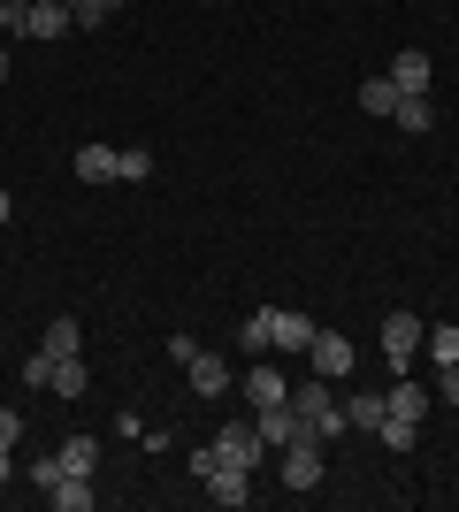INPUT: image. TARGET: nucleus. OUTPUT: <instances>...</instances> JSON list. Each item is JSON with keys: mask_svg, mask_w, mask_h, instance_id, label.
Wrapping results in <instances>:
<instances>
[{"mask_svg": "<svg viewBox=\"0 0 459 512\" xmlns=\"http://www.w3.org/2000/svg\"><path fill=\"white\" fill-rule=\"evenodd\" d=\"M437 390H444V398L459 406V360H452V367H437Z\"/></svg>", "mask_w": 459, "mask_h": 512, "instance_id": "cd10ccee", "label": "nucleus"}, {"mask_svg": "<svg viewBox=\"0 0 459 512\" xmlns=\"http://www.w3.org/2000/svg\"><path fill=\"white\" fill-rule=\"evenodd\" d=\"M291 398V375L284 367H245V406L261 413V406H284Z\"/></svg>", "mask_w": 459, "mask_h": 512, "instance_id": "1a4fd4ad", "label": "nucleus"}, {"mask_svg": "<svg viewBox=\"0 0 459 512\" xmlns=\"http://www.w3.org/2000/svg\"><path fill=\"white\" fill-rule=\"evenodd\" d=\"M46 360H77L85 352V329H77V314H54L46 321V344H39Z\"/></svg>", "mask_w": 459, "mask_h": 512, "instance_id": "ddd939ff", "label": "nucleus"}, {"mask_svg": "<svg viewBox=\"0 0 459 512\" xmlns=\"http://www.w3.org/2000/svg\"><path fill=\"white\" fill-rule=\"evenodd\" d=\"M383 77H391L398 92H429V77H437V69H429V54H421V46H406V54H391V69H383Z\"/></svg>", "mask_w": 459, "mask_h": 512, "instance_id": "9b49d317", "label": "nucleus"}, {"mask_svg": "<svg viewBox=\"0 0 459 512\" xmlns=\"http://www.w3.org/2000/svg\"><path fill=\"white\" fill-rule=\"evenodd\" d=\"M215 451H222V459H238V467H261V459H268V444H261V428H253V421L215 428Z\"/></svg>", "mask_w": 459, "mask_h": 512, "instance_id": "0eeeda50", "label": "nucleus"}, {"mask_svg": "<svg viewBox=\"0 0 459 512\" xmlns=\"http://www.w3.org/2000/svg\"><path fill=\"white\" fill-rule=\"evenodd\" d=\"M360 107H368V115H391V107H398V85H391V77H368V85H360Z\"/></svg>", "mask_w": 459, "mask_h": 512, "instance_id": "b1692460", "label": "nucleus"}, {"mask_svg": "<svg viewBox=\"0 0 459 512\" xmlns=\"http://www.w3.org/2000/svg\"><path fill=\"white\" fill-rule=\"evenodd\" d=\"M391 123H398V130H414V138H421V130H437V100H429V92H398Z\"/></svg>", "mask_w": 459, "mask_h": 512, "instance_id": "2eb2a0df", "label": "nucleus"}, {"mask_svg": "<svg viewBox=\"0 0 459 512\" xmlns=\"http://www.w3.org/2000/svg\"><path fill=\"white\" fill-rule=\"evenodd\" d=\"M16 436H23V413H16V406H0V451H16Z\"/></svg>", "mask_w": 459, "mask_h": 512, "instance_id": "bb28decb", "label": "nucleus"}, {"mask_svg": "<svg viewBox=\"0 0 459 512\" xmlns=\"http://www.w3.org/2000/svg\"><path fill=\"white\" fill-rule=\"evenodd\" d=\"M268 344H276V306H253V314L238 321V352H245V360H261Z\"/></svg>", "mask_w": 459, "mask_h": 512, "instance_id": "f8f14e48", "label": "nucleus"}, {"mask_svg": "<svg viewBox=\"0 0 459 512\" xmlns=\"http://www.w3.org/2000/svg\"><path fill=\"white\" fill-rule=\"evenodd\" d=\"M8 214H16V192H8V184H0V222H8Z\"/></svg>", "mask_w": 459, "mask_h": 512, "instance_id": "c85d7f7f", "label": "nucleus"}, {"mask_svg": "<svg viewBox=\"0 0 459 512\" xmlns=\"http://www.w3.org/2000/svg\"><path fill=\"white\" fill-rule=\"evenodd\" d=\"M276 474H284V490H291V497H306V490H322L329 459H322V444H314V436H299V444L276 451Z\"/></svg>", "mask_w": 459, "mask_h": 512, "instance_id": "20e7f679", "label": "nucleus"}, {"mask_svg": "<svg viewBox=\"0 0 459 512\" xmlns=\"http://www.w3.org/2000/svg\"><path fill=\"white\" fill-rule=\"evenodd\" d=\"M306 344H314V314L306 306H276V352L306 360Z\"/></svg>", "mask_w": 459, "mask_h": 512, "instance_id": "6e6552de", "label": "nucleus"}, {"mask_svg": "<svg viewBox=\"0 0 459 512\" xmlns=\"http://www.w3.org/2000/svg\"><path fill=\"white\" fill-rule=\"evenodd\" d=\"M421 352H429L437 367H452V360H459V329H452V321H437V329L421 337Z\"/></svg>", "mask_w": 459, "mask_h": 512, "instance_id": "5701e85b", "label": "nucleus"}, {"mask_svg": "<svg viewBox=\"0 0 459 512\" xmlns=\"http://www.w3.org/2000/svg\"><path fill=\"white\" fill-rule=\"evenodd\" d=\"M421 337H429V329H421L414 306H391V314H383V367H391V375H414Z\"/></svg>", "mask_w": 459, "mask_h": 512, "instance_id": "7ed1b4c3", "label": "nucleus"}, {"mask_svg": "<svg viewBox=\"0 0 459 512\" xmlns=\"http://www.w3.org/2000/svg\"><path fill=\"white\" fill-rule=\"evenodd\" d=\"M31 23V0H0V31H23Z\"/></svg>", "mask_w": 459, "mask_h": 512, "instance_id": "a878e982", "label": "nucleus"}, {"mask_svg": "<svg viewBox=\"0 0 459 512\" xmlns=\"http://www.w3.org/2000/svg\"><path fill=\"white\" fill-rule=\"evenodd\" d=\"M46 497H54L62 512H92V497H100V490H92V474H69V482H54Z\"/></svg>", "mask_w": 459, "mask_h": 512, "instance_id": "6ab92c4d", "label": "nucleus"}, {"mask_svg": "<svg viewBox=\"0 0 459 512\" xmlns=\"http://www.w3.org/2000/svg\"><path fill=\"white\" fill-rule=\"evenodd\" d=\"M146 176H153V153L146 146H123V153H115V184H146Z\"/></svg>", "mask_w": 459, "mask_h": 512, "instance_id": "412c9836", "label": "nucleus"}, {"mask_svg": "<svg viewBox=\"0 0 459 512\" xmlns=\"http://www.w3.org/2000/svg\"><path fill=\"white\" fill-rule=\"evenodd\" d=\"M345 421H352V428H383V421H391V406H383V390H352Z\"/></svg>", "mask_w": 459, "mask_h": 512, "instance_id": "f3484780", "label": "nucleus"}, {"mask_svg": "<svg viewBox=\"0 0 459 512\" xmlns=\"http://www.w3.org/2000/svg\"><path fill=\"white\" fill-rule=\"evenodd\" d=\"M383 406H391V421H429V390H421L414 375H391Z\"/></svg>", "mask_w": 459, "mask_h": 512, "instance_id": "9d476101", "label": "nucleus"}, {"mask_svg": "<svg viewBox=\"0 0 459 512\" xmlns=\"http://www.w3.org/2000/svg\"><path fill=\"white\" fill-rule=\"evenodd\" d=\"M253 428H261L268 451H284V444H299V436H306V421H299V406H291V398H284V406H261V413H253Z\"/></svg>", "mask_w": 459, "mask_h": 512, "instance_id": "423d86ee", "label": "nucleus"}, {"mask_svg": "<svg viewBox=\"0 0 459 512\" xmlns=\"http://www.w3.org/2000/svg\"><path fill=\"white\" fill-rule=\"evenodd\" d=\"M306 367H314L322 383H345V375H352V337H345V329H322V321H314V344H306Z\"/></svg>", "mask_w": 459, "mask_h": 512, "instance_id": "39448f33", "label": "nucleus"}, {"mask_svg": "<svg viewBox=\"0 0 459 512\" xmlns=\"http://www.w3.org/2000/svg\"><path fill=\"white\" fill-rule=\"evenodd\" d=\"M291 406H299V421H306V436H314V444H337V436H352L345 406H337V383H322V375L291 383Z\"/></svg>", "mask_w": 459, "mask_h": 512, "instance_id": "f03ea898", "label": "nucleus"}, {"mask_svg": "<svg viewBox=\"0 0 459 512\" xmlns=\"http://www.w3.org/2000/svg\"><path fill=\"white\" fill-rule=\"evenodd\" d=\"M0 85H8V54H0Z\"/></svg>", "mask_w": 459, "mask_h": 512, "instance_id": "7c9ffc66", "label": "nucleus"}, {"mask_svg": "<svg viewBox=\"0 0 459 512\" xmlns=\"http://www.w3.org/2000/svg\"><path fill=\"white\" fill-rule=\"evenodd\" d=\"M46 390L54 398H85V360H54L46 367Z\"/></svg>", "mask_w": 459, "mask_h": 512, "instance_id": "aec40b11", "label": "nucleus"}, {"mask_svg": "<svg viewBox=\"0 0 459 512\" xmlns=\"http://www.w3.org/2000/svg\"><path fill=\"white\" fill-rule=\"evenodd\" d=\"M8 474H16V459H8V451H0V482H8Z\"/></svg>", "mask_w": 459, "mask_h": 512, "instance_id": "c756f323", "label": "nucleus"}, {"mask_svg": "<svg viewBox=\"0 0 459 512\" xmlns=\"http://www.w3.org/2000/svg\"><path fill=\"white\" fill-rule=\"evenodd\" d=\"M375 436H383L391 451H414V444H421V421H383Z\"/></svg>", "mask_w": 459, "mask_h": 512, "instance_id": "393cba45", "label": "nucleus"}, {"mask_svg": "<svg viewBox=\"0 0 459 512\" xmlns=\"http://www.w3.org/2000/svg\"><path fill=\"white\" fill-rule=\"evenodd\" d=\"M192 390L199 398H222V390H230V360H222V352H192Z\"/></svg>", "mask_w": 459, "mask_h": 512, "instance_id": "dca6fc26", "label": "nucleus"}, {"mask_svg": "<svg viewBox=\"0 0 459 512\" xmlns=\"http://www.w3.org/2000/svg\"><path fill=\"white\" fill-rule=\"evenodd\" d=\"M192 474H199V490H207V505H253V467H238V459H222L215 444H199L192 451Z\"/></svg>", "mask_w": 459, "mask_h": 512, "instance_id": "f257e3e1", "label": "nucleus"}, {"mask_svg": "<svg viewBox=\"0 0 459 512\" xmlns=\"http://www.w3.org/2000/svg\"><path fill=\"white\" fill-rule=\"evenodd\" d=\"M62 467L69 474H92V467H100V436H69V444H62Z\"/></svg>", "mask_w": 459, "mask_h": 512, "instance_id": "4be33fe9", "label": "nucleus"}, {"mask_svg": "<svg viewBox=\"0 0 459 512\" xmlns=\"http://www.w3.org/2000/svg\"><path fill=\"white\" fill-rule=\"evenodd\" d=\"M23 31H31V39H69L77 16H69L62 0H31V23H23Z\"/></svg>", "mask_w": 459, "mask_h": 512, "instance_id": "4468645a", "label": "nucleus"}, {"mask_svg": "<svg viewBox=\"0 0 459 512\" xmlns=\"http://www.w3.org/2000/svg\"><path fill=\"white\" fill-rule=\"evenodd\" d=\"M77 176L85 184H115V146H77Z\"/></svg>", "mask_w": 459, "mask_h": 512, "instance_id": "a211bd4d", "label": "nucleus"}]
</instances>
